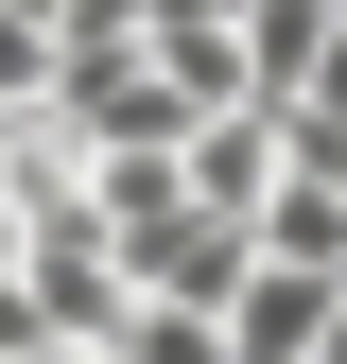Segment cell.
<instances>
[{
	"mask_svg": "<svg viewBox=\"0 0 347 364\" xmlns=\"http://www.w3.org/2000/svg\"><path fill=\"white\" fill-rule=\"evenodd\" d=\"M330 35H347V0H243V105L278 122L295 87L330 70Z\"/></svg>",
	"mask_w": 347,
	"mask_h": 364,
	"instance_id": "2",
	"label": "cell"
},
{
	"mask_svg": "<svg viewBox=\"0 0 347 364\" xmlns=\"http://www.w3.org/2000/svg\"><path fill=\"white\" fill-rule=\"evenodd\" d=\"M105 364H226V312H122Z\"/></svg>",
	"mask_w": 347,
	"mask_h": 364,
	"instance_id": "3",
	"label": "cell"
},
{
	"mask_svg": "<svg viewBox=\"0 0 347 364\" xmlns=\"http://www.w3.org/2000/svg\"><path fill=\"white\" fill-rule=\"evenodd\" d=\"M330 364H347V295H330Z\"/></svg>",
	"mask_w": 347,
	"mask_h": 364,
	"instance_id": "4",
	"label": "cell"
},
{
	"mask_svg": "<svg viewBox=\"0 0 347 364\" xmlns=\"http://www.w3.org/2000/svg\"><path fill=\"white\" fill-rule=\"evenodd\" d=\"M174 173H191V208H208V225H243V243H260V208H278L295 139H278L260 105H226V122H191V156H174Z\"/></svg>",
	"mask_w": 347,
	"mask_h": 364,
	"instance_id": "1",
	"label": "cell"
}]
</instances>
